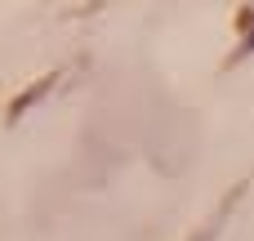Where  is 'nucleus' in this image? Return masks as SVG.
<instances>
[]
</instances>
